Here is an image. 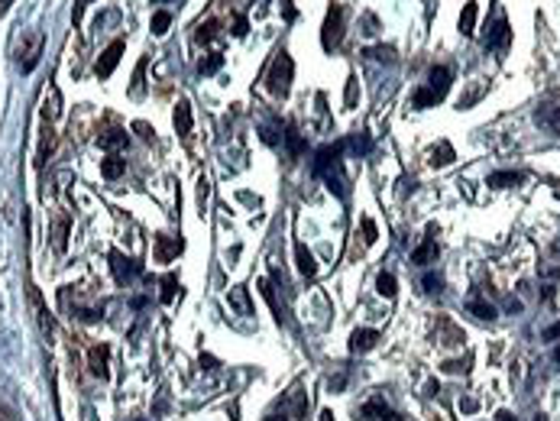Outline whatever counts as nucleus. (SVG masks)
<instances>
[{"instance_id":"f257e3e1","label":"nucleus","mask_w":560,"mask_h":421,"mask_svg":"<svg viewBox=\"0 0 560 421\" xmlns=\"http://www.w3.org/2000/svg\"><path fill=\"white\" fill-rule=\"evenodd\" d=\"M340 152H344V146H324L318 152V159H314V172L324 175L330 191H337V195L344 198L346 188H344V168H340Z\"/></svg>"},{"instance_id":"f03ea898","label":"nucleus","mask_w":560,"mask_h":421,"mask_svg":"<svg viewBox=\"0 0 560 421\" xmlns=\"http://www.w3.org/2000/svg\"><path fill=\"white\" fill-rule=\"evenodd\" d=\"M291 78H295V62H291L289 52H279V56L269 62V72H266V88H269L275 97H285L291 91Z\"/></svg>"},{"instance_id":"7ed1b4c3","label":"nucleus","mask_w":560,"mask_h":421,"mask_svg":"<svg viewBox=\"0 0 560 421\" xmlns=\"http://www.w3.org/2000/svg\"><path fill=\"white\" fill-rule=\"evenodd\" d=\"M340 39H344V7H330L324 17V33H321V42H324V49L330 52V49L340 46Z\"/></svg>"},{"instance_id":"20e7f679","label":"nucleus","mask_w":560,"mask_h":421,"mask_svg":"<svg viewBox=\"0 0 560 421\" xmlns=\"http://www.w3.org/2000/svg\"><path fill=\"white\" fill-rule=\"evenodd\" d=\"M120 56H123V42L117 39V42H111V46L101 52V58H97V65H94L97 78H111L113 68H117V62H120Z\"/></svg>"},{"instance_id":"39448f33","label":"nucleus","mask_w":560,"mask_h":421,"mask_svg":"<svg viewBox=\"0 0 560 421\" xmlns=\"http://www.w3.org/2000/svg\"><path fill=\"white\" fill-rule=\"evenodd\" d=\"M42 42H46V39H42V33H39V29H33V33H29V46L19 52V68H23V72H33V68H36L39 56H42Z\"/></svg>"},{"instance_id":"423d86ee","label":"nucleus","mask_w":560,"mask_h":421,"mask_svg":"<svg viewBox=\"0 0 560 421\" xmlns=\"http://www.w3.org/2000/svg\"><path fill=\"white\" fill-rule=\"evenodd\" d=\"M97 146L120 156V152L130 146V136H127V130H117V127H113V130H107V133H101V136H97Z\"/></svg>"},{"instance_id":"0eeeda50","label":"nucleus","mask_w":560,"mask_h":421,"mask_svg":"<svg viewBox=\"0 0 560 421\" xmlns=\"http://www.w3.org/2000/svg\"><path fill=\"white\" fill-rule=\"evenodd\" d=\"M227 305L237 311V315H253V299H250V289L246 285H234L227 292Z\"/></svg>"},{"instance_id":"6e6552de","label":"nucleus","mask_w":560,"mask_h":421,"mask_svg":"<svg viewBox=\"0 0 560 421\" xmlns=\"http://www.w3.org/2000/svg\"><path fill=\"white\" fill-rule=\"evenodd\" d=\"M428 91L434 94V97H444V94L450 91V68L438 65V68H431V75H428Z\"/></svg>"},{"instance_id":"1a4fd4ad","label":"nucleus","mask_w":560,"mask_h":421,"mask_svg":"<svg viewBox=\"0 0 560 421\" xmlns=\"http://www.w3.org/2000/svg\"><path fill=\"white\" fill-rule=\"evenodd\" d=\"M111 262H113V276L120 282L133 279L136 272H140V266H136V260H130V256H123V253H111Z\"/></svg>"},{"instance_id":"9d476101","label":"nucleus","mask_w":560,"mask_h":421,"mask_svg":"<svg viewBox=\"0 0 560 421\" xmlns=\"http://www.w3.org/2000/svg\"><path fill=\"white\" fill-rule=\"evenodd\" d=\"M376 340H379V331L373 328H363V331H353V337H350V350L353 354H366V350H373Z\"/></svg>"},{"instance_id":"9b49d317","label":"nucleus","mask_w":560,"mask_h":421,"mask_svg":"<svg viewBox=\"0 0 560 421\" xmlns=\"http://www.w3.org/2000/svg\"><path fill=\"white\" fill-rule=\"evenodd\" d=\"M509 39H512V29H509V19H499L493 26V33L486 36V49H505L509 46Z\"/></svg>"},{"instance_id":"f8f14e48","label":"nucleus","mask_w":560,"mask_h":421,"mask_svg":"<svg viewBox=\"0 0 560 421\" xmlns=\"http://www.w3.org/2000/svg\"><path fill=\"white\" fill-rule=\"evenodd\" d=\"M172 120H175L178 136H182V140H188V136H191V104L178 101L175 104V117H172Z\"/></svg>"},{"instance_id":"ddd939ff","label":"nucleus","mask_w":560,"mask_h":421,"mask_svg":"<svg viewBox=\"0 0 560 421\" xmlns=\"http://www.w3.org/2000/svg\"><path fill=\"white\" fill-rule=\"evenodd\" d=\"M29 299H33V308H36V318H39V328H42V334L52 337V334H56V321H52V315L46 311V305H42V299H39V292L33 289V292H29Z\"/></svg>"},{"instance_id":"4468645a","label":"nucleus","mask_w":560,"mask_h":421,"mask_svg":"<svg viewBox=\"0 0 560 421\" xmlns=\"http://www.w3.org/2000/svg\"><path fill=\"white\" fill-rule=\"evenodd\" d=\"M107 360H111V350L107 347H91V354H88V363H91V373L101 376V379H107Z\"/></svg>"},{"instance_id":"2eb2a0df","label":"nucleus","mask_w":560,"mask_h":421,"mask_svg":"<svg viewBox=\"0 0 560 421\" xmlns=\"http://www.w3.org/2000/svg\"><path fill=\"white\" fill-rule=\"evenodd\" d=\"M534 123L544 127L547 133H554V136H560V107H544V111H538L534 113Z\"/></svg>"},{"instance_id":"dca6fc26","label":"nucleus","mask_w":560,"mask_h":421,"mask_svg":"<svg viewBox=\"0 0 560 421\" xmlns=\"http://www.w3.org/2000/svg\"><path fill=\"white\" fill-rule=\"evenodd\" d=\"M363 418H366V421H405L401 415L389 412V408H385L383 402H376V399H373V402H366V405H363Z\"/></svg>"},{"instance_id":"f3484780","label":"nucleus","mask_w":560,"mask_h":421,"mask_svg":"<svg viewBox=\"0 0 560 421\" xmlns=\"http://www.w3.org/2000/svg\"><path fill=\"white\" fill-rule=\"evenodd\" d=\"M477 17H479L477 0H467V3H463V13H460V33H463V36H473V33H477Z\"/></svg>"},{"instance_id":"a211bd4d","label":"nucleus","mask_w":560,"mask_h":421,"mask_svg":"<svg viewBox=\"0 0 560 421\" xmlns=\"http://www.w3.org/2000/svg\"><path fill=\"white\" fill-rule=\"evenodd\" d=\"M295 256H298V272L305 276V279H311V276L318 272V260H314V253H311L305 244H298L295 246Z\"/></svg>"},{"instance_id":"6ab92c4d","label":"nucleus","mask_w":560,"mask_h":421,"mask_svg":"<svg viewBox=\"0 0 560 421\" xmlns=\"http://www.w3.org/2000/svg\"><path fill=\"white\" fill-rule=\"evenodd\" d=\"M123 172H127V159H120L117 152H111V156L101 162V175L111 178V182H113V178H120Z\"/></svg>"},{"instance_id":"aec40b11","label":"nucleus","mask_w":560,"mask_h":421,"mask_svg":"<svg viewBox=\"0 0 560 421\" xmlns=\"http://www.w3.org/2000/svg\"><path fill=\"white\" fill-rule=\"evenodd\" d=\"M58 113H62V94H58V88H49L46 101H42V117H46L49 123L56 120Z\"/></svg>"},{"instance_id":"412c9836","label":"nucleus","mask_w":560,"mask_h":421,"mask_svg":"<svg viewBox=\"0 0 560 421\" xmlns=\"http://www.w3.org/2000/svg\"><path fill=\"white\" fill-rule=\"evenodd\" d=\"M68 227H72V221H68V217H58L56 227H52V246H56L58 253L68 250Z\"/></svg>"},{"instance_id":"4be33fe9","label":"nucleus","mask_w":560,"mask_h":421,"mask_svg":"<svg viewBox=\"0 0 560 421\" xmlns=\"http://www.w3.org/2000/svg\"><path fill=\"white\" fill-rule=\"evenodd\" d=\"M434 260H438V244H434L431 237L411 253V262H418V266H428V262H434Z\"/></svg>"},{"instance_id":"5701e85b","label":"nucleus","mask_w":560,"mask_h":421,"mask_svg":"<svg viewBox=\"0 0 560 421\" xmlns=\"http://www.w3.org/2000/svg\"><path fill=\"white\" fill-rule=\"evenodd\" d=\"M178 253H182V240H178V237H166V234H162L159 237V253H156V256H159V262H168L172 256H178Z\"/></svg>"},{"instance_id":"b1692460","label":"nucleus","mask_w":560,"mask_h":421,"mask_svg":"<svg viewBox=\"0 0 560 421\" xmlns=\"http://www.w3.org/2000/svg\"><path fill=\"white\" fill-rule=\"evenodd\" d=\"M450 162H454V146L444 140L440 146H434V152H431V166H450Z\"/></svg>"},{"instance_id":"393cba45","label":"nucleus","mask_w":560,"mask_h":421,"mask_svg":"<svg viewBox=\"0 0 560 421\" xmlns=\"http://www.w3.org/2000/svg\"><path fill=\"white\" fill-rule=\"evenodd\" d=\"M376 292H379V295H385V299H395L399 285H395L392 272H379V279H376Z\"/></svg>"},{"instance_id":"a878e982","label":"nucleus","mask_w":560,"mask_h":421,"mask_svg":"<svg viewBox=\"0 0 560 421\" xmlns=\"http://www.w3.org/2000/svg\"><path fill=\"white\" fill-rule=\"evenodd\" d=\"M518 182H522L518 172H493L489 175V185L493 188H509V185H518Z\"/></svg>"},{"instance_id":"bb28decb","label":"nucleus","mask_w":560,"mask_h":421,"mask_svg":"<svg viewBox=\"0 0 560 421\" xmlns=\"http://www.w3.org/2000/svg\"><path fill=\"white\" fill-rule=\"evenodd\" d=\"M259 292H262V299L269 301V308L275 311V318L282 321V308H279V299H275V289H272V282H269V279H259Z\"/></svg>"},{"instance_id":"cd10ccee","label":"nucleus","mask_w":560,"mask_h":421,"mask_svg":"<svg viewBox=\"0 0 560 421\" xmlns=\"http://www.w3.org/2000/svg\"><path fill=\"white\" fill-rule=\"evenodd\" d=\"M168 23H172V13H166V10H156V13H152V33H156V36H166Z\"/></svg>"},{"instance_id":"c85d7f7f","label":"nucleus","mask_w":560,"mask_h":421,"mask_svg":"<svg viewBox=\"0 0 560 421\" xmlns=\"http://www.w3.org/2000/svg\"><path fill=\"white\" fill-rule=\"evenodd\" d=\"M178 289H182V285H178V276H166V279H162V301H166V305H172Z\"/></svg>"},{"instance_id":"c756f323","label":"nucleus","mask_w":560,"mask_h":421,"mask_svg":"<svg viewBox=\"0 0 560 421\" xmlns=\"http://www.w3.org/2000/svg\"><path fill=\"white\" fill-rule=\"evenodd\" d=\"M470 315H477L479 321H493L495 318V308L486 305V301H470Z\"/></svg>"},{"instance_id":"7c9ffc66","label":"nucleus","mask_w":560,"mask_h":421,"mask_svg":"<svg viewBox=\"0 0 560 421\" xmlns=\"http://www.w3.org/2000/svg\"><path fill=\"white\" fill-rule=\"evenodd\" d=\"M221 65H224V56H207V58H201L198 72H201V75H214Z\"/></svg>"},{"instance_id":"2f4dec72","label":"nucleus","mask_w":560,"mask_h":421,"mask_svg":"<svg viewBox=\"0 0 560 421\" xmlns=\"http://www.w3.org/2000/svg\"><path fill=\"white\" fill-rule=\"evenodd\" d=\"M434 104H438V97H434L428 88H418V91H415V107H434Z\"/></svg>"},{"instance_id":"473e14b6","label":"nucleus","mask_w":560,"mask_h":421,"mask_svg":"<svg viewBox=\"0 0 560 421\" xmlns=\"http://www.w3.org/2000/svg\"><path fill=\"white\" fill-rule=\"evenodd\" d=\"M291 412H295V418H305V415H308V399H305V392H295V399H291Z\"/></svg>"},{"instance_id":"72a5a7b5","label":"nucleus","mask_w":560,"mask_h":421,"mask_svg":"<svg viewBox=\"0 0 560 421\" xmlns=\"http://www.w3.org/2000/svg\"><path fill=\"white\" fill-rule=\"evenodd\" d=\"M49 152H52V133H46V136H42V146H39L36 166H42V162H46V156H49Z\"/></svg>"},{"instance_id":"f704fd0d","label":"nucleus","mask_w":560,"mask_h":421,"mask_svg":"<svg viewBox=\"0 0 560 421\" xmlns=\"http://www.w3.org/2000/svg\"><path fill=\"white\" fill-rule=\"evenodd\" d=\"M207 198H211V182H207V178H201V182H198V205L205 207Z\"/></svg>"},{"instance_id":"c9c22d12","label":"nucleus","mask_w":560,"mask_h":421,"mask_svg":"<svg viewBox=\"0 0 560 421\" xmlns=\"http://www.w3.org/2000/svg\"><path fill=\"white\" fill-rule=\"evenodd\" d=\"M143 72H146V58H140V65H136V75H133V94L143 91Z\"/></svg>"},{"instance_id":"e433bc0d","label":"nucleus","mask_w":560,"mask_h":421,"mask_svg":"<svg viewBox=\"0 0 560 421\" xmlns=\"http://www.w3.org/2000/svg\"><path fill=\"white\" fill-rule=\"evenodd\" d=\"M285 140H289V150H291V156H298V152H301V136H298V133H295V130H289V133H285Z\"/></svg>"},{"instance_id":"4c0bfd02","label":"nucleus","mask_w":560,"mask_h":421,"mask_svg":"<svg viewBox=\"0 0 560 421\" xmlns=\"http://www.w3.org/2000/svg\"><path fill=\"white\" fill-rule=\"evenodd\" d=\"M363 240H366V244H376V224H373V221H369V217H366V221H363Z\"/></svg>"},{"instance_id":"58836bf2","label":"nucleus","mask_w":560,"mask_h":421,"mask_svg":"<svg viewBox=\"0 0 560 421\" xmlns=\"http://www.w3.org/2000/svg\"><path fill=\"white\" fill-rule=\"evenodd\" d=\"M424 289H428V292H438L440 289V279L434 276V272H428V276H424Z\"/></svg>"},{"instance_id":"ea45409f","label":"nucleus","mask_w":560,"mask_h":421,"mask_svg":"<svg viewBox=\"0 0 560 421\" xmlns=\"http://www.w3.org/2000/svg\"><path fill=\"white\" fill-rule=\"evenodd\" d=\"M356 101V78H350V84H346V107H353Z\"/></svg>"},{"instance_id":"a19ab883","label":"nucleus","mask_w":560,"mask_h":421,"mask_svg":"<svg viewBox=\"0 0 560 421\" xmlns=\"http://www.w3.org/2000/svg\"><path fill=\"white\" fill-rule=\"evenodd\" d=\"M214 23H207V26H201V33H198V39H201V42H205V39H214Z\"/></svg>"},{"instance_id":"79ce46f5","label":"nucleus","mask_w":560,"mask_h":421,"mask_svg":"<svg viewBox=\"0 0 560 421\" xmlns=\"http://www.w3.org/2000/svg\"><path fill=\"white\" fill-rule=\"evenodd\" d=\"M560 337V324H551V328L544 331V340H557Z\"/></svg>"},{"instance_id":"37998d69","label":"nucleus","mask_w":560,"mask_h":421,"mask_svg":"<svg viewBox=\"0 0 560 421\" xmlns=\"http://www.w3.org/2000/svg\"><path fill=\"white\" fill-rule=\"evenodd\" d=\"M234 33H237V36H246V19H243V17H237V23H234Z\"/></svg>"},{"instance_id":"c03bdc74","label":"nucleus","mask_w":560,"mask_h":421,"mask_svg":"<svg viewBox=\"0 0 560 421\" xmlns=\"http://www.w3.org/2000/svg\"><path fill=\"white\" fill-rule=\"evenodd\" d=\"M88 3H91V0H78V3H75V13H72V17H75V23L81 19V10L88 7Z\"/></svg>"},{"instance_id":"a18cd8bd","label":"nucleus","mask_w":560,"mask_h":421,"mask_svg":"<svg viewBox=\"0 0 560 421\" xmlns=\"http://www.w3.org/2000/svg\"><path fill=\"white\" fill-rule=\"evenodd\" d=\"M495 421H518V418H515L512 412H505V408H502V412H495Z\"/></svg>"},{"instance_id":"49530a36","label":"nucleus","mask_w":560,"mask_h":421,"mask_svg":"<svg viewBox=\"0 0 560 421\" xmlns=\"http://www.w3.org/2000/svg\"><path fill=\"white\" fill-rule=\"evenodd\" d=\"M373 56H376V58H392V56H395V52H392V49H376Z\"/></svg>"},{"instance_id":"de8ad7c7","label":"nucleus","mask_w":560,"mask_h":421,"mask_svg":"<svg viewBox=\"0 0 560 421\" xmlns=\"http://www.w3.org/2000/svg\"><path fill=\"white\" fill-rule=\"evenodd\" d=\"M460 408H463V412H473V408H477V402H473V399H467V402H460Z\"/></svg>"},{"instance_id":"09e8293b","label":"nucleus","mask_w":560,"mask_h":421,"mask_svg":"<svg viewBox=\"0 0 560 421\" xmlns=\"http://www.w3.org/2000/svg\"><path fill=\"white\" fill-rule=\"evenodd\" d=\"M509 311H522V301H515V299H509V305H505Z\"/></svg>"},{"instance_id":"8fccbe9b","label":"nucleus","mask_w":560,"mask_h":421,"mask_svg":"<svg viewBox=\"0 0 560 421\" xmlns=\"http://www.w3.org/2000/svg\"><path fill=\"white\" fill-rule=\"evenodd\" d=\"M10 3H13V0H0V17H3V13L10 10Z\"/></svg>"},{"instance_id":"3c124183","label":"nucleus","mask_w":560,"mask_h":421,"mask_svg":"<svg viewBox=\"0 0 560 421\" xmlns=\"http://www.w3.org/2000/svg\"><path fill=\"white\" fill-rule=\"evenodd\" d=\"M321 421H334V412H321Z\"/></svg>"},{"instance_id":"603ef678","label":"nucleus","mask_w":560,"mask_h":421,"mask_svg":"<svg viewBox=\"0 0 560 421\" xmlns=\"http://www.w3.org/2000/svg\"><path fill=\"white\" fill-rule=\"evenodd\" d=\"M266 421H285V415H269Z\"/></svg>"},{"instance_id":"864d4df0","label":"nucleus","mask_w":560,"mask_h":421,"mask_svg":"<svg viewBox=\"0 0 560 421\" xmlns=\"http://www.w3.org/2000/svg\"><path fill=\"white\" fill-rule=\"evenodd\" d=\"M554 360H557V363H560V347H557V350H554Z\"/></svg>"},{"instance_id":"5fc2aeb1","label":"nucleus","mask_w":560,"mask_h":421,"mask_svg":"<svg viewBox=\"0 0 560 421\" xmlns=\"http://www.w3.org/2000/svg\"><path fill=\"white\" fill-rule=\"evenodd\" d=\"M534 421H547V418H544V415H538V418H534Z\"/></svg>"}]
</instances>
